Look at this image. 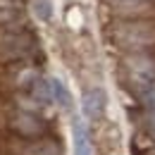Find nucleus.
Returning <instances> with one entry per match:
<instances>
[{
    "mask_svg": "<svg viewBox=\"0 0 155 155\" xmlns=\"http://www.w3.org/2000/svg\"><path fill=\"white\" fill-rule=\"evenodd\" d=\"M148 155H155V148H153V150H150V153H148Z\"/></svg>",
    "mask_w": 155,
    "mask_h": 155,
    "instance_id": "nucleus-11",
    "label": "nucleus"
},
{
    "mask_svg": "<svg viewBox=\"0 0 155 155\" xmlns=\"http://www.w3.org/2000/svg\"><path fill=\"white\" fill-rule=\"evenodd\" d=\"M10 129L15 134L24 138V141H31V138H43L45 134V122L38 117V112H29V110H17L12 119H10Z\"/></svg>",
    "mask_w": 155,
    "mask_h": 155,
    "instance_id": "nucleus-3",
    "label": "nucleus"
},
{
    "mask_svg": "<svg viewBox=\"0 0 155 155\" xmlns=\"http://www.w3.org/2000/svg\"><path fill=\"white\" fill-rule=\"evenodd\" d=\"M12 150H15V155H58L60 153L55 141H43V138H31V141L21 138L19 146H15Z\"/></svg>",
    "mask_w": 155,
    "mask_h": 155,
    "instance_id": "nucleus-5",
    "label": "nucleus"
},
{
    "mask_svg": "<svg viewBox=\"0 0 155 155\" xmlns=\"http://www.w3.org/2000/svg\"><path fill=\"white\" fill-rule=\"evenodd\" d=\"M105 105H107V98L103 93V88H88L84 93V100H81V107H84V115L91 122H98L105 115Z\"/></svg>",
    "mask_w": 155,
    "mask_h": 155,
    "instance_id": "nucleus-4",
    "label": "nucleus"
},
{
    "mask_svg": "<svg viewBox=\"0 0 155 155\" xmlns=\"http://www.w3.org/2000/svg\"><path fill=\"white\" fill-rule=\"evenodd\" d=\"M50 91H53V100H58L62 107H72V98H69L67 88L60 84L58 79H50Z\"/></svg>",
    "mask_w": 155,
    "mask_h": 155,
    "instance_id": "nucleus-8",
    "label": "nucleus"
},
{
    "mask_svg": "<svg viewBox=\"0 0 155 155\" xmlns=\"http://www.w3.org/2000/svg\"><path fill=\"white\" fill-rule=\"evenodd\" d=\"M124 79L136 98L150 100L155 93V60L148 53H131L124 60Z\"/></svg>",
    "mask_w": 155,
    "mask_h": 155,
    "instance_id": "nucleus-1",
    "label": "nucleus"
},
{
    "mask_svg": "<svg viewBox=\"0 0 155 155\" xmlns=\"http://www.w3.org/2000/svg\"><path fill=\"white\" fill-rule=\"evenodd\" d=\"M74 155H91V141L81 119H74Z\"/></svg>",
    "mask_w": 155,
    "mask_h": 155,
    "instance_id": "nucleus-7",
    "label": "nucleus"
},
{
    "mask_svg": "<svg viewBox=\"0 0 155 155\" xmlns=\"http://www.w3.org/2000/svg\"><path fill=\"white\" fill-rule=\"evenodd\" d=\"M31 5H34V15H36L41 21H48L53 17V5H50V0H31Z\"/></svg>",
    "mask_w": 155,
    "mask_h": 155,
    "instance_id": "nucleus-9",
    "label": "nucleus"
},
{
    "mask_svg": "<svg viewBox=\"0 0 155 155\" xmlns=\"http://www.w3.org/2000/svg\"><path fill=\"white\" fill-rule=\"evenodd\" d=\"M112 38L124 50L146 53V48H150L155 43V26L148 24V21H138V19L119 21L115 29H112Z\"/></svg>",
    "mask_w": 155,
    "mask_h": 155,
    "instance_id": "nucleus-2",
    "label": "nucleus"
},
{
    "mask_svg": "<svg viewBox=\"0 0 155 155\" xmlns=\"http://www.w3.org/2000/svg\"><path fill=\"white\" fill-rule=\"evenodd\" d=\"M148 129H150V136H153V141H155V117L150 119V127H148Z\"/></svg>",
    "mask_w": 155,
    "mask_h": 155,
    "instance_id": "nucleus-10",
    "label": "nucleus"
},
{
    "mask_svg": "<svg viewBox=\"0 0 155 155\" xmlns=\"http://www.w3.org/2000/svg\"><path fill=\"white\" fill-rule=\"evenodd\" d=\"M112 7L122 17H141L153 10V0H112Z\"/></svg>",
    "mask_w": 155,
    "mask_h": 155,
    "instance_id": "nucleus-6",
    "label": "nucleus"
}]
</instances>
